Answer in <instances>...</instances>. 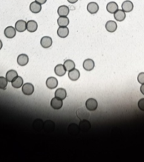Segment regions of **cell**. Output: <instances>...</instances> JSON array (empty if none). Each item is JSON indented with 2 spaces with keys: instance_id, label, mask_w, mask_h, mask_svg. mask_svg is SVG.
<instances>
[{
  "instance_id": "32",
  "label": "cell",
  "mask_w": 144,
  "mask_h": 162,
  "mask_svg": "<svg viewBox=\"0 0 144 162\" xmlns=\"http://www.w3.org/2000/svg\"><path fill=\"white\" fill-rule=\"evenodd\" d=\"M138 82H139L141 84L144 83V72H141L138 76Z\"/></svg>"
},
{
  "instance_id": "6",
  "label": "cell",
  "mask_w": 144,
  "mask_h": 162,
  "mask_svg": "<svg viewBox=\"0 0 144 162\" xmlns=\"http://www.w3.org/2000/svg\"><path fill=\"white\" fill-rule=\"evenodd\" d=\"M26 24L27 22L24 21V20H19L15 24V29L18 32H24L26 30Z\"/></svg>"
},
{
  "instance_id": "21",
  "label": "cell",
  "mask_w": 144,
  "mask_h": 162,
  "mask_svg": "<svg viewBox=\"0 0 144 162\" xmlns=\"http://www.w3.org/2000/svg\"><path fill=\"white\" fill-rule=\"evenodd\" d=\"M55 123L52 120H46L44 122V125H43V129L45 131H46L47 133H51L55 129Z\"/></svg>"
},
{
  "instance_id": "22",
  "label": "cell",
  "mask_w": 144,
  "mask_h": 162,
  "mask_svg": "<svg viewBox=\"0 0 144 162\" xmlns=\"http://www.w3.org/2000/svg\"><path fill=\"white\" fill-rule=\"evenodd\" d=\"M55 95V97L63 101L65 99L66 97H67V92H66L64 88H59L56 90Z\"/></svg>"
},
{
  "instance_id": "7",
  "label": "cell",
  "mask_w": 144,
  "mask_h": 162,
  "mask_svg": "<svg viewBox=\"0 0 144 162\" xmlns=\"http://www.w3.org/2000/svg\"><path fill=\"white\" fill-rule=\"evenodd\" d=\"M40 45L43 48H49L52 45V39L50 36H44L40 40Z\"/></svg>"
},
{
  "instance_id": "24",
  "label": "cell",
  "mask_w": 144,
  "mask_h": 162,
  "mask_svg": "<svg viewBox=\"0 0 144 162\" xmlns=\"http://www.w3.org/2000/svg\"><path fill=\"white\" fill-rule=\"evenodd\" d=\"M66 72L67 70H66L64 66L62 65H57L55 68V73L59 77L64 76L66 74Z\"/></svg>"
},
{
  "instance_id": "34",
  "label": "cell",
  "mask_w": 144,
  "mask_h": 162,
  "mask_svg": "<svg viewBox=\"0 0 144 162\" xmlns=\"http://www.w3.org/2000/svg\"><path fill=\"white\" fill-rule=\"evenodd\" d=\"M35 1L37 2H38L39 4L42 5V4H44L46 3L47 0H35Z\"/></svg>"
},
{
  "instance_id": "35",
  "label": "cell",
  "mask_w": 144,
  "mask_h": 162,
  "mask_svg": "<svg viewBox=\"0 0 144 162\" xmlns=\"http://www.w3.org/2000/svg\"><path fill=\"white\" fill-rule=\"evenodd\" d=\"M140 90H141V92L144 95V83H143V84L141 85V87L140 88Z\"/></svg>"
},
{
  "instance_id": "19",
  "label": "cell",
  "mask_w": 144,
  "mask_h": 162,
  "mask_svg": "<svg viewBox=\"0 0 144 162\" xmlns=\"http://www.w3.org/2000/svg\"><path fill=\"white\" fill-rule=\"evenodd\" d=\"M83 69L86 71H91L93 70V68L95 67V63L94 61L91 59H87L83 62Z\"/></svg>"
},
{
  "instance_id": "2",
  "label": "cell",
  "mask_w": 144,
  "mask_h": 162,
  "mask_svg": "<svg viewBox=\"0 0 144 162\" xmlns=\"http://www.w3.org/2000/svg\"><path fill=\"white\" fill-rule=\"evenodd\" d=\"M85 107L89 111H94L98 108V102L95 98H89L85 102Z\"/></svg>"
},
{
  "instance_id": "11",
  "label": "cell",
  "mask_w": 144,
  "mask_h": 162,
  "mask_svg": "<svg viewBox=\"0 0 144 162\" xmlns=\"http://www.w3.org/2000/svg\"><path fill=\"white\" fill-rule=\"evenodd\" d=\"M30 10L32 13L38 14L42 10V5L37 2H33L30 4Z\"/></svg>"
},
{
  "instance_id": "30",
  "label": "cell",
  "mask_w": 144,
  "mask_h": 162,
  "mask_svg": "<svg viewBox=\"0 0 144 162\" xmlns=\"http://www.w3.org/2000/svg\"><path fill=\"white\" fill-rule=\"evenodd\" d=\"M64 66L66 70L69 71V72L70 70H72L75 68V63L74 61H72V60H67L64 62Z\"/></svg>"
},
{
  "instance_id": "10",
  "label": "cell",
  "mask_w": 144,
  "mask_h": 162,
  "mask_svg": "<svg viewBox=\"0 0 144 162\" xmlns=\"http://www.w3.org/2000/svg\"><path fill=\"white\" fill-rule=\"evenodd\" d=\"M122 9L125 13L131 12L133 9V4L129 0H126L122 4Z\"/></svg>"
},
{
  "instance_id": "36",
  "label": "cell",
  "mask_w": 144,
  "mask_h": 162,
  "mask_svg": "<svg viewBox=\"0 0 144 162\" xmlns=\"http://www.w3.org/2000/svg\"><path fill=\"white\" fill-rule=\"evenodd\" d=\"M68 2H69L70 4H75L78 2V0H67Z\"/></svg>"
},
{
  "instance_id": "5",
  "label": "cell",
  "mask_w": 144,
  "mask_h": 162,
  "mask_svg": "<svg viewBox=\"0 0 144 162\" xmlns=\"http://www.w3.org/2000/svg\"><path fill=\"white\" fill-rule=\"evenodd\" d=\"M79 128L80 131L85 133V132L90 130L91 125H90V123L88 120H82L80 121L79 124Z\"/></svg>"
},
{
  "instance_id": "12",
  "label": "cell",
  "mask_w": 144,
  "mask_h": 162,
  "mask_svg": "<svg viewBox=\"0 0 144 162\" xmlns=\"http://www.w3.org/2000/svg\"><path fill=\"white\" fill-rule=\"evenodd\" d=\"M50 105H51L52 108H54L55 110H59L60 108H62L63 103L62 100L59 99L56 97L53 98L51 100V102H50Z\"/></svg>"
},
{
  "instance_id": "28",
  "label": "cell",
  "mask_w": 144,
  "mask_h": 162,
  "mask_svg": "<svg viewBox=\"0 0 144 162\" xmlns=\"http://www.w3.org/2000/svg\"><path fill=\"white\" fill-rule=\"evenodd\" d=\"M68 131L71 135H77L79 132V128L77 125L72 123L68 128Z\"/></svg>"
},
{
  "instance_id": "31",
  "label": "cell",
  "mask_w": 144,
  "mask_h": 162,
  "mask_svg": "<svg viewBox=\"0 0 144 162\" xmlns=\"http://www.w3.org/2000/svg\"><path fill=\"white\" fill-rule=\"evenodd\" d=\"M7 83H8V81H7L6 77H0V89H6Z\"/></svg>"
},
{
  "instance_id": "20",
  "label": "cell",
  "mask_w": 144,
  "mask_h": 162,
  "mask_svg": "<svg viewBox=\"0 0 144 162\" xmlns=\"http://www.w3.org/2000/svg\"><path fill=\"white\" fill-rule=\"evenodd\" d=\"M57 13L59 16H67L69 14V8L66 5H62L58 8Z\"/></svg>"
},
{
  "instance_id": "18",
  "label": "cell",
  "mask_w": 144,
  "mask_h": 162,
  "mask_svg": "<svg viewBox=\"0 0 144 162\" xmlns=\"http://www.w3.org/2000/svg\"><path fill=\"white\" fill-rule=\"evenodd\" d=\"M69 34V30L67 27H59L57 30L58 36L61 38H67Z\"/></svg>"
},
{
  "instance_id": "15",
  "label": "cell",
  "mask_w": 144,
  "mask_h": 162,
  "mask_svg": "<svg viewBox=\"0 0 144 162\" xmlns=\"http://www.w3.org/2000/svg\"><path fill=\"white\" fill-rule=\"evenodd\" d=\"M28 62V57L26 54H21L17 57V63L21 67L26 66Z\"/></svg>"
},
{
  "instance_id": "8",
  "label": "cell",
  "mask_w": 144,
  "mask_h": 162,
  "mask_svg": "<svg viewBox=\"0 0 144 162\" xmlns=\"http://www.w3.org/2000/svg\"><path fill=\"white\" fill-rule=\"evenodd\" d=\"M87 11L91 14H95L99 11V6L96 2H92L87 5Z\"/></svg>"
},
{
  "instance_id": "1",
  "label": "cell",
  "mask_w": 144,
  "mask_h": 162,
  "mask_svg": "<svg viewBox=\"0 0 144 162\" xmlns=\"http://www.w3.org/2000/svg\"><path fill=\"white\" fill-rule=\"evenodd\" d=\"M22 92L24 95L31 96L34 92V87L31 83H26L22 86Z\"/></svg>"
},
{
  "instance_id": "23",
  "label": "cell",
  "mask_w": 144,
  "mask_h": 162,
  "mask_svg": "<svg viewBox=\"0 0 144 162\" xmlns=\"http://www.w3.org/2000/svg\"><path fill=\"white\" fill-rule=\"evenodd\" d=\"M80 72L76 69H73L69 72V78L72 81H76L79 79Z\"/></svg>"
},
{
  "instance_id": "16",
  "label": "cell",
  "mask_w": 144,
  "mask_h": 162,
  "mask_svg": "<svg viewBox=\"0 0 144 162\" xmlns=\"http://www.w3.org/2000/svg\"><path fill=\"white\" fill-rule=\"evenodd\" d=\"M107 11L110 14H115L119 9L118 4L115 2H110L106 6Z\"/></svg>"
},
{
  "instance_id": "33",
  "label": "cell",
  "mask_w": 144,
  "mask_h": 162,
  "mask_svg": "<svg viewBox=\"0 0 144 162\" xmlns=\"http://www.w3.org/2000/svg\"><path fill=\"white\" fill-rule=\"evenodd\" d=\"M138 106L141 110L144 111V98H141V99L138 101Z\"/></svg>"
},
{
  "instance_id": "17",
  "label": "cell",
  "mask_w": 144,
  "mask_h": 162,
  "mask_svg": "<svg viewBox=\"0 0 144 162\" xmlns=\"http://www.w3.org/2000/svg\"><path fill=\"white\" fill-rule=\"evenodd\" d=\"M114 17L117 21H123L126 18V13L122 9H118L117 11L114 14Z\"/></svg>"
},
{
  "instance_id": "37",
  "label": "cell",
  "mask_w": 144,
  "mask_h": 162,
  "mask_svg": "<svg viewBox=\"0 0 144 162\" xmlns=\"http://www.w3.org/2000/svg\"><path fill=\"white\" fill-rule=\"evenodd\" d=\"M2 46H3V43H2V40H0V50H1L2 48Z\"/></svg>"
},
{
  "instance_id": "29",
  "label": "cell",
  "mask_w": 144,
  "mask_h": 162,
  "mask_svg": "<svg viewBox=\"0 0 144 162\" xmlns=\"http://www.w3.org/2000/svg\"><path fill=\"white\" fill-rule=\"evenodd\" d=\"M33 128L35 130H40L42 129H43V125H44V123L43 121L40 119H37L35 120L33 122Z\"/></svg>"
},
{
  "instance_id": "27",
  "label": "cell",
  "mask_w": 144,
  "mask_h": 162,
  "mask_svg": "<svg viewBox=\"0 0 144 162\" xmlns=\"http://www.w3.org/2000/svg\"><path fill=\"white\" fill-rule=\"evenodd\" d=\"M23 84H24V80H23V79L21 77H19V76H18L14 81H12L11 82L12 87L15 88H21L23 86Z\"/></svg>"
},
{
  "instance_id": "9",
  "label": "cell",
  "mask_w": 144,
  "mask_h": 162,
  "mask_svg": "<svg viewBox=\"0 0 144 162\" xmlns=\"http://www.w3.org/2000/svg\"><path fill=\"white\" fill-rule=\"evenodd\" d=\"M37 24L34 20H30L27 22L26 30L30 33H34L37 30Z\"/></svg>"
},
{
  "instance_id": "25",
  "label": "cell",
  "mask_w": 144,
  "mask_h": 162,
  "mask_svg": "<svg viewBox=\"0 0 144 162\" xmlns=\"http://www.w3.org/2000/svg\"><path fill=\"white\" fill-rule=\"evenodd\" d=\"M57 24L59 27H67L69 24V19L67 16H59L57 19Z\"/></svg>"
},
{
  "instance_id": "26",
  "label": "cell",
  "mask_w": 144,
  "mask_h": 162,
  "mask_svg": "<svg viewBox=\"0 0 144 162\" xmlns=\"http://www.w3.org/2000/svg\"><path fill=\"white\" fill-rule=\"evenodd\" d=\"M18 77V73L15 70H9L7 72V74H6V78L8 82H11L12 81H14L16 78Z\"/></svg>"
},
{
  "instance_id": "4",
  "label": "cell",
  "mask_w": 144,
  "mask_h": 162,
  "mask_svg": "<svg viewBox=\"0 0 144 162\" xmlns=\"http://www.w3.org/2000/svg\"><path fill=\"white\" fill-rule=\"evenodd\" d=\"M4 34L5 36H6V38H9V39L14 38L16 36V29H15V27L8 26L4 29Z\"/></svg>"
},
{
  "instance_id": "13",
  "label": "cell",
  "mask_w": 144,
  "mask_h": 162,
  "mask_svg": "<svg viewBox=\"0 0 144 162\" xmlns=\"http://www.w3.org/2000/svg\"><path fill=\"white\" fill-rule=\"evenodd\" d=\"M105 29L110 33L115 32L117 29V23L114 21H108L105 24Z\"/></svg>"
},
{
  "instance_id": "14",
  "label": "cell",
  "mask_w": 144,
  "mask_h": 162,
  "mask_svg": "<svg viewBox=\"0 0 144 162\" xmlns=\"http://www.w3.org/2000/svg\"><path fill=\"white\" fill-rule=\"evenodd\" d=\"M46 85L48 88L50 89H54L58 85V81L56 78L51 77L48 78L46 81Z\"/></svg>"
},
{
  "instance_id": "3",
  "label": "cell",
  "mask_w": 144,
  "mask_h": 162,
  "mask_svg": "<svg viewBox=\"0 0 144 162\" xmlns=\"http://www.w3.org/2000/svg\"><path fill=\"white\" fill-rule=\"evenodd\" d=\"M76 115L81 120H88L90 117V113L84 108H80L76 110Z\"/></svg>"
}]
</instances>
